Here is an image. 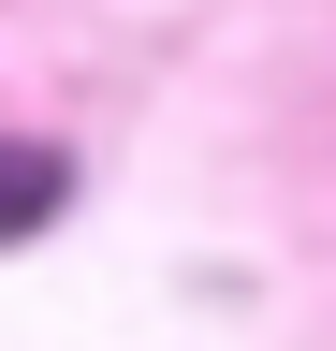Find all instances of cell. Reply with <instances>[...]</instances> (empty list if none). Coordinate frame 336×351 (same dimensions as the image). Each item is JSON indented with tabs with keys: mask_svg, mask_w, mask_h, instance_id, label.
I'll list each match as a JSON object with an SVG mask.
<instances>
[{
	"mask_svg": "<svg viewBox=\"0 0 336 351\" xmlns=\"http://www.w3.org/2000/svg\"><path fill=\"white\" fill-rule=\"evenodd\" d=\"M59 191H73V161H59V147H0V249H15V234H44Z\"/></svg>",
	"mask_w": 336,
	"mask_h": 351,
	"instance_id": "6da1fadb",
	"label": "cell"
}]
</instances>
